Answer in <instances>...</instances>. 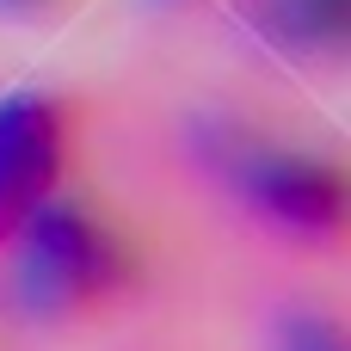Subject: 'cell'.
<instances>
[{"mask_svg":"<svg viewBox=\"0 0 351 351\" xmlns=\"http://www.w3.org/2000/svg\"><path fill=\"white\" fill-rule=\"evenodd\" d=\"M12 278L37 321H93L136 296L142 241L111 204L62 185L12 234Z\"/></svg>","mask_w":351,"mask_h":351,"instance_id":"1","label":"cell"},{"mask_svg":"<svg viewBox=\"0 0 351 351\" xmlns=\"http://www.w3.org/2000/svg\"><path fill=\"white\" fill-rule=\"evenodd\" d=\"M234 197L265 216L271 228L296 234V241H321L333 247L346 234V210H351V185L346 167L327 160V154H308V148H278V142H234L228 160H222Z\"/></svg>","mask_w":351,"mask_h":351,"instance_id":"2","label":"cell"},{"mask_svg":"<svg viewBox=\"0 0 351 351\" xmlns=\"http://www.w3.org/2000/svg\"><path fill=\"white\" fill-rule=\"evenodd\" d=\"M74 136H80L74 99L43 86H19L0 99V247H12V234L68 185Z\"/></svg>","mask_w":351,"mask_h":351,"instance_id":"3","label":"cell"},{"mask_svg":"<svg viewBox=\"0 0 351 351\" xmlns=\"http://www.w3.org/2000/svg\"><path fill=\"white\" fill-rule=\"evenodd\" d=\"M259 25L296 56H339L351 37V0H265Z\"/></svg>","mask_w":351,"mask_h":351,"instance_id":"4","label":"cell"},{"mask_svg":"<svg viewBox=\"0 0 351 351\" xmlns=\"http://www.w3.org/2000/svg\"><path fill=\"white\" fill-rule=\"evenodd\" d=\"M278 351H346V339H339L333 321H321V315H296V321H284Z\"/></svg>","mask_w":351,"mask_h":351,"instance_id":"5","label":"cell"},{"mask_svg":"<svg viewBox=\"0 0 351 351\" xmlns=\"http://www.w3.org/2000/svg\"><path fill=\"white\" fill-rule=\"evenodd\" d=\"M56 0H0V12H49Z\"/></svg>","mask_w":351,"mask_h":351,"instance_id":"6","label":"cell"}]
</instances>
